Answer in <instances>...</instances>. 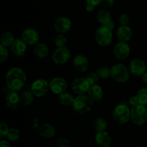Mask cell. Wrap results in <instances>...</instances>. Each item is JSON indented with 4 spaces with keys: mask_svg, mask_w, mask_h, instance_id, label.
Here are the masks:
<instances>
[{
    "mask_svg": "<svg viewBox=\"0 0 147 147\" xmlns=\"http://www.w3.org/2000/svg\"><path fill=\"white\" fill-rule=\"evenodd\" d=\"M9 130V128L8 125L6 122L1 121L0 122V138L2 139L3 138L7 136Z\"/></svg>",
    "mask_w": 147,
    "mask_h": 147,
    "instance_id": "obj_34",
    "label": "cell"
},
{
    "mask_svg": "<svg viewBox=\"0 0 147 147\" xmlns=\"http://www.w3.org/2000/svg\"><path fill=\"white\" fill-rule=\"evenodd\" d=\"M55 45L57 48L65 47L67 43V40L63 34H57L55 37Z\"/></svg>",
    "mask_w": 147,
    "mask_h": 147,
    "instance_id": "obj_31",
    "label": "cell"
},
{
    "mask_svg": "<svg viewBox=\"0 0 147 147\" xmlns=\"http://www.w3.org/2000/svg\"><path fill=\"white\" fill-rule=\"evenodd\" d=\"M142 80L144 84L147 85V71L142 76Z\"/></svg>",
    "mask_w": 147,
    "mask_h": 147,
    "instance_id": "obj_43",
    "label": "cell"
},
{
    "mask_svg": "<svg viewBox=\"0 0 147 147\" xmlns=\"http://www.w3.org/2000/svg\"><path fill=\"white\" fill-rule=\"evenodd\" d=\"M67 88V82L63 77L57 76L54 78L50 82V89L55 95H60L66 92Z\"/></svg>",
    "mask_w": 147,
    "mask_h": 147,
    "instance_id": "obj_13",
    "label": "cell"
},
{
    "mask_svg": "<svg viewBox=\"0 0 147 147\" xmlns=\"http://www.w3.org/2000/svg\"><path fill=\"white\" fill-rule=\"evenodd\" d=\"M129 69L130 73L135 76H142L147 71L146 63L140 59H132L129 63Z\"/></svg>",
    "mask_w": 147,
    "mask_h": 147,
    "instance_id": "obj_10",
    "label": "cell"
},
{
    "mask_svg": "<svg viewBox=\"0 0 147 147\" xmlns=\"http://www.w3.org/2000/svg\"><path fill=\"white\" fill-rule=\"evenodd\" d=\"M107 122L103 118L99 117L95 119L93 122V128L96 130V132H101V131H106L107 128Z\"/></svg>",
    "mask_w": 147,
    "mask_h": 147,
    "instance_id": "obj_27",
    "label": "cell"
},
{
    "mask_svg": "<svg viewBox=\"0 0 147 147\" xmlns=\"http://www.w3.org/2000/svg\"><path fill=\"white\" fill-rule=\"evenodd\" d=\"M131 120L136 125H142L147 120V108L145 105H138L131 108Z\"/></svg>",
    "mask_w": 147,
    "mask_h": 147,
    "instance_id": "obj_6",
    "label": "cell"
},
{
    "mask_svg": "<svg viewBox=\"0 0 147 147\" xmlns=\"http://www.w3.org/2000/svg\"><path fill=\"white\" fill-rule=\"evenodd\" d=\"M98 22L100 25L106 26L112 20L111 13L110 11L106 9H101L98 12L96 16Z\"/></svg>",
    "mask_w": 147,
    "mask_h": 147,
    "instance_id": "obj_21",
    "label": "cell"
},
{
    "mask_svg": "<svg viewBox=\"0 0 147 147\" xmlns=\"http://www.w3.org/2000/svg\"><path fill=\"white\" fill-rule=\"evenodd\" d=\"M72 27V22L68 17H58L54 23V29L58 34H64L70 30Z\"/></svg>",
    "mask_w": 147,
    "mask_h": 147,
    "instance_id": "obj_14",
    "label": "cell"
},
{
    "mask_svg": "<svg viewBox=\"0 0 147 147\" xmlns=\"http://www.w3.org/2000/svg\"><path fill=\"white\" fill-rule=\"evenodd\" d=\"M55 128L50 123H44L40 128V135L46 138H50L55 135Z\"/></svg>",
    "mask_w": 147,
    "mask_h": 147,
    "instance_id": "obj_23",
    "label": "cell"
},
{
    "mask_svg": "<svg viewBox=\"0 0 147 147\" xmlns=\"http://www.w3.org/2000/svg\"><path fill=\"white\" fill-rule=\"evenodd\" d=\"M86 79V80L88 81V82L90 84V86H91V85H94L98 84L100 78L98 77V74H96V72H90V73L88 74Z\"/></svg>",
    "mask_w": 147,
    "mask_h": 147,
    "instance_id": "obj_32",
    "label": "cell"
},
{
    "mask_svg": "<svg viewBox=\"0 0 147 147\" xmlns=\"http://www.w3.org/2000/svg\"><path fill=\"white\" fill-rule=\"evenodd\" d=\"M15 40L14 35L12 33L9 31L4 32L2 33L1 36V39H0V42H1V45L5 46V47H9L12 45L14 41Z\"/></svg>",
    "mask_w": 147,
    "mask_h": 147,
    "instance_id": "obj_26",
    "label": "cell"
},
{
    "mask_svg": "<svg viewBox=\"0 0 147 147\" xmlns=\"http://www.w3.org/2000/svg\"><path fill=\"white\" fill-rule=\"evenodd\" d=\"M129 104L131 107L136 106V105H139V101H138L137 97H136V95H134V96L131 97L129 99Z\"/></svg>",
    "mask_w": 147,
    "mask_h": 147,
    "instance_id": "obj_38",
    "label": "cell"
},
{
    "mask_svg": "<svg viewBox=\"0 0 147 147\" xmlns=\"http://www.w3.org/2000/svg\"><path fill=\"white\" fill-rule=\"evenodd\" d=\"M102 2H103V0H86V3H89L95 7L100 5L102 4Z\"/></svg>",
    "mask_w": 147,
    "mask_h": 147,
    "instance_id": "obj_39",
    "label": "cell"
},
{
    "mask_svg": "<svg viewBox=\"0 0 147 147\" xmlns=\"http://www.w3.org/2000/svg\"><path fill=\"white\" fill-rule=\"evenodd\" d=\"M95 142L99 147H110L112 143V138L106 131L97 132L95 135Z\"/></svg>",
    "mask_w": 147,
    "mask_h": 147,
    "instance_id": "obj_16",
    "label": "cell"
},
{
    "mask_svg": "<svg viewBox=\"0 0 147 147\" xmlns=\"http://www.w3.org/2000/svg\"><path fill=\"white\" fill-rule=\"evenodd\" d=\"M94 101L88 95H78L72 105L73 110L78 114H86L92 110Z\"/></svg>",
    "mask_w": 147,
    "mask_h": 147,
    "instance_id": "obj_2",
    "label": "cell"
},
{
    "mask_svg": "<svg viewBox=\"0 0 147 147\" xmlns=\"http://www.w3.org/2000/svg\"><path fill=\"white\" fill-rule=\"evenodd\" d=\"M34 99V95L32 91H24L20 95V102L21 105L24 106H28L31 105Z\"/></svg>",
    "mask_w": 147,
    "mask_h": 147,
    "instance_id": "obj_25",
    "label": "cell"
},
{
    "mask_svg": "<svg viewBox=\"0 0 147 147\" xmlns=\"http://www.w3.org/2000/svg\"><path fill=\"white\" fill-rule=\"evenodd\" d=\"M27 82V75L24 70L19 67H13L6 74L7 86L12 91H20Z\"/></svg>",
    "mask_w": 147,
    "mask_h": 147,
    "instance_id": "obj_1",
    "label": "cell"
},
{
    "mask_svg": "<svg viewBox=\"0 0 147 147\" xmlns=\"http://www.w3.org/2000/svg\"><path fill=\"white\" fill-rule=\"evenodd\" d=\"M87 95L93 101H100L103 97V88L98 84L91 85L90 86V89H89Z\"/></svg>",
    "mask_w": 147,
    "mask_h": 147,
    "instance_id": "obj_20",
    "label": "cell"
},
{
    "mask_svg": "<svg viewBox=\"0 0 147 147\" xmlns=\"http://www.w3.org/2000/svg\"><path fill=\"white\" fill-rule=\"evenodd\" d=\"M73 67L78 71L84 73L88 70L89 66V61L88 58L83 54H78L76 56L73 62Z\"/></svg>",
    "mask_w": 147,
    "mask_h": 147,
    "instance_id": "obj_15",
    "label": "cell"
},
{
    "mask_svg": "<svg viewBox=\"0 0 147 147\" xmlns=\"http://www.w3.org/2000/svg\"><path fill=\"white\" fill-rule=\"evenodd\" d=\"M112 114L118 123L125 124L131 120V109L125 103H120L116 105L113 108Z\"/></svg>",
    "mask_w": 147,
    "mask_h": 147,
    "instance_id": "obj_5",
    "label": "cell"
},
{
    "mask_svg": "<svg viewBox=\"0 0 147 147\" xmlns=\"http://www.w3.org/2000/svg\"><path fill=\"white\" fill-rule=\"evenodd\" d=\"M20 133L18 129L14 128H9L7 135V138L9 141H11V142H14V141H18L20 139Z\"/></svg>",
    "mask_w": 147,
    "mask_h": 147,
    "instance_id": "obj_30",
    "label": "cell"
},
{
    "mask_svg": "<svg viewBox=\"0 0 147 147\" xmlns=\"http://www.w3.org/2000/svg\"><path fill=\"white\" fill-rule=\"evenodd\" d=\"M106 27H108L109 29H111V30H113V29H114L115 27H116V23H115L113 20H111V21L110 22H109V24L106 25Z\"/></svg>",
    "mask_w": 147,
    "mask_h": 147,
    "instance_id": "obj_42",
    "label": "cell"
},
{
    "mask_svg": "<svg viewBox=\"0 0 147 147\" xmlns=\"http://www.w3.org/2000/svg\"><path fill=\"white\" fill-rule=\"evenodd\" d=\"M114 0H103V2H102L101 4L103 6V9L109 10L114 5Z\"/></svg>",
    "mask_w": 147,
    "mask_h": 147,
    "instance_id": "obj_37",
    "label": "cell"
},
{
    "mask_svg": "<svg viewBox=\"0 0 147 147\" xmlns=\"http://www.w3.org/2000/svg\"><path fill=\"white\" fill-rule=\"evenodd\" d=\"M75 98L70 93L65 92L58 95V101L62 105L64 106H70L73 103Z\"/></svg>",
    "mask_w": 147,
    "mask_h": 147,
    "instance_id": "obj_24",
    "label": "cell"
},
{
    "mask_svg": "<svg viewBox=\"0 0 147 147\" xmlns=\"http://www.w3.org/2000/svg\"><path fill=\"white\" fill-rule=\"evenodd\" d=\"M136 147H144V146H136Z\"/></svg>",
    "mask_w": 147,
    "mask_h": 147,
    "instance_id": "obj_44",
    "label": "cell"
},
{
    "mask_svg": "<svg viewBox=\"0 0 147 147\" xmlns=\"http://www.w3.org/2000/svg\"><path fill=\"white\" fill-rule=\"evenodd\" d=\"M56 145L57 147H69L70 146V141L68 139L63 137L57 138L56 141Z\"/></svg>",
    "mask_w": 147,
    "mask_h": 147,
    "instance_id": "obj_35",
    "label": "cell"
},
{
    "mask_svg": "<svg viewBox=\"0 0 147 147\" xmlns=\"http://www.w3.org/2000/svg\"><path fill=\"white\" fill-rule=\"evenodd\" d=\"M0 147H11V144L7 140L1 139L0 141Z\"/></svg>",
    "mask_w": 147,
    "mask_h": 147,
    "instance_id": "obj_40",
    "label": "cell"
},
{
    "mask_svg": "<svg viewBox=\"0 0 147 147\" xmlns=\"http://www.w3.org/2000/svg\"><path fill=\"white\" fill-rule=\"evenodd\" d=\"M71 57L70 50L67 47L57 48L53 53V62L57 65H63L67 63Z\"/></svg>",
    "mask_w": 147,
    "mask_h": 147,
    "instance_id": "obj_8",
    "label": "cell"
},
{
    "mask_svg": "<svg viewBox=\"0 0 147 147\" xmlns=\"http://www.w3.org/2000/svg\"><path fill=\"white\" fill-rule=\"evenodd\" d=\"M136 97L139 101V105H147V87H143L138 91L136 94Z\"/></svg>",
    "mask_w": 147,
    "mask_h": 147,
    "instance_id": "obj_29",
    "label": "cell"
},
{
    "mask_svg": "<svg viewBox=\"0 0 147 147\" xmlns=\"http://www.w3.org/2000/svg\"><path fill=\"white\" fill-rule=\"evenodd\" d=\"M116 35L120 41L127 43L132 37V30L129 25H121L116 31Z\"/></svg>",
    "mask_w": 147,
    "mask_h": 147,
    "instance_id": "obj_19",
    "label": "cell"
},
{
    "mask_svg": "<svg viewBox=\"0 0 147 147\" xmlns=\"http://www.w3.org/2000/svg\"><path fill=\"white\" fill-rule=\"evenodd\" d=\"M95 6L92 5V4H89V3H87L86 5V10L88 12H92L94 11L95 10Z\"/></svg>",
    "mask_w": 147,
    "mask_h": 147,
    "instance_id": "obj_41",
    "label": "cell"
},
{
    "mask_svg": "<svg viewBox=\"0 0 147 147\" xmlns=\"http://www.w3.org/2000/svg\"><path fill=\"white\" fill-rule=\"evenodd\" d=\"M27 44L22 38L15 39L11 46V50L16 57H22L27 50Z\"/></svg>",
    "mask_w": 147,
    "mask_h": 147,
    "instance_id": "obj_18",
    "label": "cell"
},
{
    "mask_svg": "<svg viewBox=\"0 0 147 147\" xmlns=\"http://www.w3.org/2000/svg\"><path fill=\"white\" fill-rule=\"evenodd\" d=\"M50 83L44 79H38L34 81L31 86V91L36 97H42L48 92Z\"/></svg>",
    "mask_w": 147,
    "mask_h": 147,
    "instance_id": "obj_7",
    "label": "cell"
},
{
    "mask_svg": "<svg viewBox=\"0 0 147 147\" xmlns=\"http://www.w3.org/2000/svg\"><path fill=\"white\" fill-rule=\"evenodd\" d=\"M22 39L30 46L36 45L40 40V34L38 31L32 27H28L22 33Z\"/></svg>",
    "mask_w": 147,
    "mask_h": 147,
    "instance_id": "obj_11",
    "label": "cell"
},
{
    "mask_svg": "<svg viewBox=\"0 0 147 147\" xmlns=\"http://www.w3.org/2000/svg\"><path fill=\"white\" fill-rule=\"evenodd\" d=\"M9 56V52L7 47L0 45V63H4L7 60Z\"/></svg>",
    "mask_w": 147,
    "mask_h": 147,
    "instance_id": "obj_33",
    "label": "cell"
},
{
    "mask_svg": "<svg viewBox=\"0 0 147 147\" xmlns=\"http://www.w3.org/2000/svg\"><path fill=\"white\" fill-rule=\"evenodd\" d=\"M34 53L39 59H45L49 53V48L45 43L39 42L34 48Z\"/></svg>",
    "mask_w": 147,
    "mask_h": 147,
    "instance_id": "obj_22",
    "label": "cell"
},
{
    "mask_svg": "<svg viewBox=\"0 0 147 147\" xmlns=\"http://www.w3.org/2000/svg\"><path fill=\"white\" fill-rule=\"evenodd\" d=\"M130 71L123 63H116L111 67V76L119 83H125L130 78Z\"/></svg>",
    "mask_w": 147,
    "mask_h": 147,
    "instance_id": "obj_3",
    "label": "cell"
},
{
    "mask_svg": "<svg viewBox=\"0 0 147 147\" xmlns=\"http://www.w3.org/2000/svg\"><path fill=\"white\" fill-rule=\"evenodd\" d=\"M6 104L7 106L11 110H17L21 104L20 95L17 91L11 90L6 97Z\"/></svg>",
    "mask_w": 147,
    "mask_h": 147,
    "instance_id": "obj_17",
    "label": "cell"
},
{
    "mask_svg": "<svg viewBox=\"0 0 147 147\" xmlns=\"http://www.w3.org/2000/svg\"><path fill=\"white\" fill-rule=\"evenodd\" d=\"M131 53L130 46L126 42L120 41L116 43L113 48V55L119 60H125Z\"/></svg>",
    "mask_w": 147,
    "mask_h": 147,
    "instance_id": "obj_12",
    "label": "cell"
},
{
    "mask_svg": "<svg viewBox=\"0 0 147 147\" xmlns=\"http://www.w3.org/2000/svg\"><path fill=\"white\" fill-rule=\"evenodd\" d=\"M96 74L100 79H106L111 76V68L106 66H100L96 70Z\"/></svg>",
    "mask_w": 147,
    "mask_h": 147,
    "instance_id": "obj_28",
    "label": "cell"
},
{
    "mask_svg": "<svg viewBox=\"0 0 147 147\" xmlns=\"http://www.w3.org/2000/svg\"><path fill=\"white\" fill-rule=\"evenodd\" d=\"M129 20H130V19H129V15L127 14L123 13L119 16V22L121 25H128V24L129 23Z\"/></svg>",
    "mask_w": 147,
    "mask_h": 147,
    "instance_id": "obj_36",
    "label": "cell"
},
{
    "mask_svg": "<svg viewBox=\"0 0 147 147\" xmlns=\"http://www.w3.org/2000/svg\"><path fill=\"white\" fill-rule=\"evenodd\" d=\"M95 40L100 46H109L113 40V30L106 26L101 25L95 32Z\"/></svg>",
    "mask_w": 147,
    "mask_h": 147,
    "instance_id": "obj_4",
    "label": "cell"
},
{
    "mask_svg": "<svg viewBox=\"0 0 147 147\" xmlns=\"http://www.w3.org/2000/svg\"><path fill=\"white\" fill-rule=\"evenodd\" d=\"M90 84L86 78L77 77L72 82L71 89L73 92L77 95H83L88 94L90 89Z\"/></svg>",
    "mask_w": 147,
    "mask_h": 147,
    "instance_id": "obj_9",
    "label": "cell"
}]
</instances>
